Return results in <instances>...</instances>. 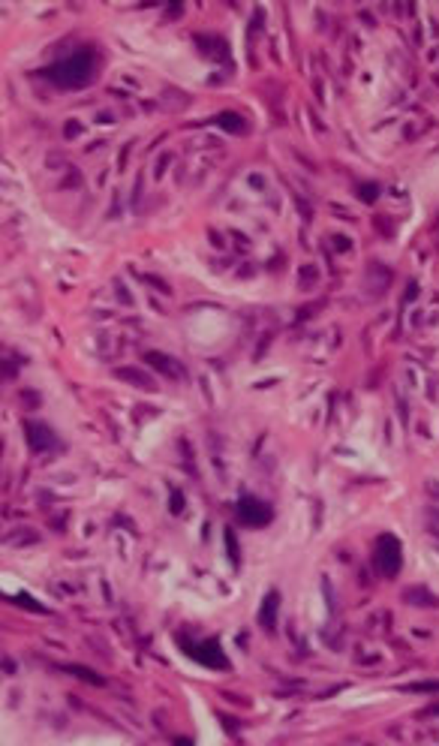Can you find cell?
I'll return each mask as SVG.
<instances>
[{
	"label": "cell",
	"instance_id": "cell-9",
	"mask_svg": "<svg viewBox=\"0 0 439 746\" xmlns=\"http://www.w3.org/2000/svg\"><path fill=\"white\" fill-rule=\"evenodd\" d=\"M121 376H123V380H136L142 388H151V380H147V376H142L139 371H121Z\"/></svg>",
	"mask_w": 439,
	"mask_h": 746
},
{
	"label": "cell",
	"instance_id": "cell-4",
	"mask_svg": "<svg viewBox=\"0 0 439 746\" xmlns=\"http://www.w3.org/2000/svg\"><path fill=\"white\" fill-rule=\"evenodd\" d=\"M181 644L187 647V653L195 656L202 665H208V668H229V662H226V656L220 653V644L211 638V641H202V644H190L187 638H181Z\"/></svg>",
	"mask_w": 439,
	"mask_h": 746
},
{
	"label": "cell",
	"instance_id": "cell-11",
	"mask_svg": "<svg viewBox=\"0 0 439 746\" xmlns=\"http://www.w3.org/2000/svg\"><path fill=\"white\" fill-rule=\"evenodd\" d=\"M361 199H376V187H361Z\"/></svg>",
	"mask_w": 439,
	"mask_h": 746
},
{
	"label": "cell",
	"instance_id": "cell-5",
	"mask_svg": "<svg viewBox=\"0 0 439 746\" xmlns=\"http://www.w3.org/2000/svg\"><path fill=\"white\" fill-rule=\"evenodd\" d=\"M27 443H30V449L34 452L43 454V452H49V449L58 445V436H54L45 425H34V421H27Z\"/></svg>",
	"mask_w": 439,
	"mask_h": 746
},
{
	"label": "cell",
	"instance_id": "cell-6",
	"mask_svg": "<svg viewBox=\"0 0 439 746\" xmlns=\"http://www.w3.org/2000/svg\"><path fill=\"white\" fill-rule=\"evenodd\" d=\"M277 608H280V596L268 593L262 602V611H259V623H262L265 629H274V623H277Z\"/></svg>",
	"mask_w": 439,
	"mask_h": 746
},
{
	"label": "cell",
	"instance_id": "cell-10",
	"mask_svg": "<svg viewBox=\"0 0 439 746\" xmlns=\"http://www.w3.org/2000/svg\"><path fill=\"white\" fill-rule=\"evenodd\" d=\"M226 541H229V548H232V560L238 563V541H235V533L232 530H226Z\"/></svg>",
	"mask_w": 439,
	"mask_h": 746
},
{
	"label": "cell",
	"instance_id": "cell-8",
	"mask_svg": "<svg viewBox=\"0 0 439 746\" xmlns=\"http://www.w3.org/2000/svg\"><path fill=\"white\" fill-rule=\"evenodd\" d=\"M238 121H241L238 115H223V117H220V124H223V127H229L235 132H244V124H238Z\"/></svg>",
	"mask_w": 439,
	"mask_h": 746
},
{
	"label": "cell",
	"instance_id": "cell-1",
	"mask_svg": "<svg viewBox=\"0 0 439 746\" xmlns=\"http://www.w3.org/2000/svg\"><path fill=\"white\" fill-rule=\"evenodd\" d=\"M93 73H97V54H93V49H78L69 58L58 60L54 67L43 69V75L49 82L60 84V88H82V84H88L93 78Z\"/></svg>",
	"mask_w": 439,
	"mask_h": 746
},
{
	"label": "cell",
	"instance_id": "cell-3",
	"mask_svg": "<svg viewBox=\"0 0 439 746\" xmlns=\"http://www.w3.org/2000/svg\"><path fill=\"white\" fill-rule=\"evenodd\" d=\"M238 517L244 524H250V527H265V524H271V506L268 502H262V500H256V497H241L238 500Z\"/></svg>",
	"mask_w": 439,
	"mask_h": 746
},
{
	"label": "cell",
	"instance_id": "cell-2",
	"mask_svg": "<svg viewBox=\"0 0 439 746\" xmlns=\"http://www.w3.org/2000/svg\"><path fill=\"white\" fill-rule=\"evenodd\" d=\"M401 563H403L401 541H397L394 536H388V533H382V536L376 539V548H373V566L379 569V575L394 578L397 572H401Z\"/></svg>",
	"mask_w": 439,
	"mask_h": 746
},
{
	"label": "cell",
	"instance_id": "cell-7",
	"mask_svg": "<svg viewBox=\"0 0 439 746\" xmlns=\"http://www.w3.org/2000/svg\"><path fill=\"white\" fill-rule=\"evenodd\" d=\"M147 361H154V364L160 367L163 373H169V376H178V373H181V371H178V367H171V364H169V358H166V355H156V352H151V355H147Z\"/></svg>",
	"mask_w": 439,
	"mask_h": 746
}]
</instances>
